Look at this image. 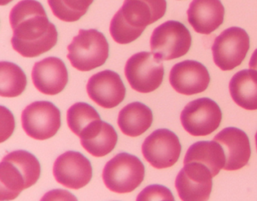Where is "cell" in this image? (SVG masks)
<instances>
[{"label":"cell","mask_w":257,"mask_h":201,"mask_svg":"<svg viewBox=\"0 0 257 201\" xmlns=\"http://www.w3.org/2000/svg\"><path fill=\"white\" fill-rule=\"evenodd\" d=\"M13 31L12 45L25 58H36L50 51L58 43L55 25L49 22L46 10L37 0H22L10 16Z\"/></svg>","instance_id":"obj_1"},{"label":"cell","mask_w":257,"mask_h":201,"mask_svg":"<svg viewBox=\"0 0 257 201\" xmlns=\"http://www.w3.org/2000/svg\"><path fill=\"white\" fill-rule=\"evenodd\" d=\"M166 10V0H124L111 21V37L118 44L133 43L147 26L163 18Z\"/></svg>","instance_id":"obj_2"},{"label":"cell","mask_w":257,"mask_h":201,"mask_svg":"<svg viewBox=\"0 0 257 201\" xmlns=\"http://www.w3.org/2000/svg\"><path fill=\"white\" fill-rule=\"evenodd\" d=\"M40 173L41 166L34 154L24 150L9 153L0 163V199H16L37 183Z\"/></svg>","instance_id":"obj_3"},{"label":"cell","mask_w":257,"mask_h":201,"mask_svg":"<svg viewBox=\"0 0 257 201\" xmlns=\"http://www.w3.org/2000/svg\"><path fill=\"white\" fill-rule=\"evenodd\" d=\"M67 49L70 64L81 72L101 67L109 58V43L105 36L95 29H81Z\"/></svg>","instance_id":"obj_4"},{"label":"cell","mask_w":257,"mask_h":201,"mask_svg":"<svg viewBox=\"0 0 257 201\" xmlns=\"http://www.w3.org/2000/svg\"><path fill=\"white\" fill-rule=\"evenodd\" d=\"M102 176L105 185L111 191L131 193L144 181L145 166L136 156L119 153L105 165Z\"/></svg>","instance_id":"obj_5"},{"label":"cell","mask_w":257,"mask_h":201,"mask_svg":"<svg viewBox=\"0 0 257 201\" xmlns=\"http://www.w3.org/2000/svg\"><path fill=\"white\" fill-rule=\"evenodd\" d=\"M191 46L190 32L177 21H168L157 27L150 39L152 53L161 61L181 58L188 53Z\"/></svg>","instance_id":"obj_6"},{"label":"cell","mask_w":257,"mask_h":201,"mask_svg":"<svg viewBox=\"0 0 257 201\" xmlns=\"http://www.w3.org/2000/svg\"><path fill=\"white\" fill-rule=\"evenodd\" d=\"M124 73L135 91L147 94L156 91L162 85L165 69L162 61L153 53L141 52L127 60Z\"/></svg>","instance_id":"obj_7"},{"label":"cell","mask_w":257,"mask_h":201,"mask_svg":"<svg viewBox=\"0 0 257 201\" xmlns=\"http://www.w3.org/2000/svg\"><path fill=\"white\" fill-rule=\"evenodd\" d=\"M249 49V37L242 28L232 27L216 37L212 46L213 61L222 71L241 64Z\"/></svg>","instance_id":"obj_8"},{"label":"cell","mask_w":257,"mask_h":201,"mask_svg":"<svg viewBox=\"0 0 257 201\" xmlns=\"http://www.w3.org/2000/svg\"><path fill=\"white\" fill-rule=\"evenodd\" d=\"M222 118L219 105L207 97L188 103L180 115L183 128L194 136H207L213 133L220 125Z\"/></svg>","instance_id":"obj_9"},{"label":"cell","mask_w":257,"mask_h":201,"mask_svg":"<svg viewBox=\"0 0 257 201\" xmlns=\"http://www.w3.org/2000/svg\"><path fill=\"white\" fill-rule=\"evenodd\" d=\"M22 122L28 136L37 140H46L53 137L59 130L61 112L51 102H34L24 109Z\"/></svg>","instance_id":"obj_10"},{"label":"cell","mask_w":257,"mask_h":201,"mask_svg":"<svg viewBox=\"0 0 257 201\" xmlns=\"http://www.w3.org/2000/svg\"><path fill=\"white\" fill-rule=\"evenodd\" d=\"M181 150L178 136L168 129L155 130L142 145L144 158L156 169L174 166L179 160Z\"/></svg>","instance_id":"obj_11"},{"label":"cell","mask_w":257,"mask_h":201,"mask_svg":"<svg viewBox=\"0 0 257 201\" xmlns=\"http://www.w3.org/2000/svg\"><path fill=\"white\" fill-rule=\"evenodd\" d=\"M176 178L175 186L179 196L184 201H204L210 198L213 187L211 172L202 163L184 164Z\"/></svg>","instance_id":"obj_12"},{"label":"cell","mask_w":257,"mask_h":201,"mask_svg":"<svg viewBox=\"0 0 257 201\" xmlns=\"http://www.w3.org/2000/svg\"><path fill=\"white\" fill-rule=\"evenodd\" d=\"M54 176L60 184L72 189H80L90 182L92 178L91 162L78 151H68L55 160Z\"/></svg>","instance_id":"obj_13"},{"label":"cell","mask_w":257,"mask_h":201,"mask_svg":"<svg viewBox=\"0 0 257 201\" xmlns=\"http://www.w3.org/2000/svg\"><path fill=\"white\" fill-rule=\"evenodd\" d=\"M90 98L104 109H112L124 100L126 88L119 75L103 70L93 75L87 84Z\"/></svg>","instance_id":"obj_14"},{"label":"cell","mask_w":257,"mask_h":201,"mask_svg":"<svg viewBox=\"0 0 257 201\" xmlns=\"http://www.w3.org/2000/svg\"><path fill=\"white\" fill-rule=\"evenodd\" d=\"M170 83L179 94L190 96L203 92L210 82L208 70L196 61H182L171 69Z\"/></svg>","instance_id":"obj_15"},{"label":"cell","mask_w":257,"mask_h":201,"mask_svg":"<svg viewBox=\"0 0 257 201\" xmlns=\"http://www.w3.org/2000/svg\"><path fill=\"white\" fill-rule=\"evenodd\" d=\"M32 80L40 92L46 95H56L67 86L68 71L62 60L49 57L34 64Z\"/></svg>","instance_id":"obj_16"},{"label":"cell","mask_w":257,"mask_h":201,"mask_svg":"<svg viewBox=\"0 0 257 201\" xmlns=\"http://www.w3.org/2000/svg\"><path fill=\"white\" fill-rule=\"evenodd\" d=\"M222 145L225 154V170H237L247 164L251 155L247 135L237 127H226L213 138Z\"/></svg>","instance_id":"obj_17"},{"label":"cell","mask_w":257,"mask_h":201,"mask_svg":"<svg viewBox=\"0 0 257 201\" xmlns=\"http://www.w3.org/2000/svg\"><path fill=\"white\" fill-rule=\"evenodd\" d=\"M187 16L195 32L208 35L223 23L225 8L220 0H192Z\"/></svg>","instance_id":"obj_18"},{"label":"cell","mask_w":257,"mask_h":201,"mask_svg":"<svg viewBox=\"0 0 257 201\" xmlns=\"http://www.w3.org/2000/svg\"><path fill=\"white\" fill-rule=\"evenodd\" d=\"M151 109L139 102L124 106L118 117V124L121 132L131 137H137L145 133L153 124Z\"/></svg>","instance_id":"obj_19"},{"label":"cell","mask_w":257,"mask_h":201,"mask_svg":"<svg viewBox=\"0 0 257 201\" xmlns=\"http://www.w3.org/2000/svg\"><path fill=\"white\" fill-rule=\"evenodd\" d=\"M225 154L222 145L216 141H200L191 145L185 155L184 164L197 162L205 165L212 175L216 176L225 164Z\"/></svg>","instance_id":"obj_20"},{"label":"cell","mask_w":257,"mask_h":201,"mask_svg":"<svg viewBox=\"0 0 257 201\" xmlns=\"http://www.w3.org/2000/svg\"><path fill=\"white\" fill-rule=\"evenodd\" d=\"M228 88L236 104L247 110H256V71L250 69L239 71L231 78Z\"/></svg>","instance_id":"obj_21"},{"label":"cell","mask_w":257,"mask_h":201,"mask_svg":"<svg viewBox=\"0 0 257 201\" xmlns=\"http://www.w3.org/2000/svg\"><path fill=\"white\" fill-rule=\"evenodd\" d=\"M118 142V134L111 124L103 121L95 133L81 139L82 147L94 157L107 155L115 148Z\"/></svg>","instance_id":"obj_22"},{"label":"cell","mask_w":257,"mask_h":201,"mask_svg":"<svg viewBox=\"0 0 257 201\" xmlns=\"http://www.w3.org/2000/svg\"><path fill=\"white\" fill-rule=\"evenodd\" d=\"M28 79L20 67L14 63H0V95L4 97H16L26 89Z\"/></svg>","instance_id":"obj_23"},{"label":"cell","mask_w":257,"mask_h":201,"mask_svg":"<svg viewBox=\"0 0 257 201\" xmlns=\"http://www.w3.org/2000/svg\"><path fill=\"white\" fill-rule=\"evenodd\" d=\"M94 0H48L55 17L64 22H75L85 16Z\"/></svg>","instance_id":"obj_24"},{"label":"cell","mask_w":257,"mask_h":201,"mask_svg":"<svg viewBox=\"0 0 257 201\" xmlns=\"http://www.w3.org/2000/svg\"><path fill=\"white\" fill-rule=\"evenodd\" d=\"M67 119L70 130L80 137L87 127L94 121L100 120V116L91 105L76 103L67 111Z\"/></svg>","instance_id":"obj_25"},{"label":"cell","mask_w":257,"mask_h":201,"mask_svg":"<svg viewBox=\"0 0 257 201\" xmlns=\"http://www.w3.org/2000/svg\"><path fill=\"white\" fill-rule=\"evenodd\" d=\"M137 200H171L174 197L171 190L161 184H152L147 186L138 195Z\"/></svg>","instance_id":"obj_26"},{"label":"cell","mask_w":257,"mask_h":201,"mask_svg":"<svg viewBox=\"0 0 257 201\" xmlns=\"http://www.w3.org/2000/svg\"><path fill=\"white\" fill-rule=\"evenodd\" d=\"M1 118H2V135H1V142L8 139L14 131L15 119L12 112L7 108L1 107Z\"/></svg>","instance_id":"obj_27"},{"label":"cell","mask_w":257,"mask_h":201,"mask_svg":"<svg viewBox=\"0 0 257 201\" xmlns=\"http://www.w3.org/2000/svg\"><path fill=\"white\" fill-rule=\"evenodd\" d=\"M249 67L250 70L257 72V49L254 51L251 56L250 61L249 62Z\"/></svg>","instance_id":"obj_28"},{"label":"cell","mask_w":257,"mask_h":201,"mask_svg":"<svg viewBox=\"0 0 257 201\" xmlns=\"http://www.w3.org/2000/svg\"><path fill=\"white\" fill-rule=\"evenodd\" d=\"M13 0H0V2H1V6L4 7V6L7 5V4H10Z\"/></svg>","instance_id":"obj_29"},{"label":"cell","mask_w":257,"mask_h":201,"mask_svg":"<svg viewBox=\"0 0 257 201\" xmlns=\"http://www.w3.org/2000/svg\"><path fill=\"white\" fill-rule=\"evenodd\" d=\"M255 145H256V149H257V132H256V133H255Z\"/></svg>","instance_id":"obj_30"}]
</instances>
